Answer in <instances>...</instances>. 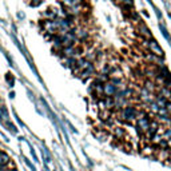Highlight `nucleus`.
Listing matches in <instances>:
<instances>
[{
	"instance_id": "2eb2a0df",
	"label": "nucleus",
	"mask_w": 171,
	"mask_h": 171,
	"mask_svg": "<svg viewBox=\"0 0 171 171\" xmlns=\"http://www.w3.org/2000/svg\"><path fill=\"white\" fill-rule=\"evenodd\" d=\"M122 7L123 8H126V10H133L134 8V0H123V3H122Z\"/></svg>"
},
{
	"instance_id": "20e7f679",
	"label": "nucleus",
	"mask_w": 171,
	"mask_h": 171,
	"mask_svg": "<svg viewBox=\"0 0 171 171\" xmlns=\"http://www.w3.org/2000/svg\"><path fill=\"white\" fill-rule=\"evenodd\" d=\"M118 91H119L118 86H115L111 82H106L104 86H103V95H106L107 98H114Z\"/></svg>"
},
{
	"instance_id": "a211bd4d",
	"label": "nucleus",
	"mask_w": 171,
	"mask_h": 171,
	"mask_svg": "<svg viewBox=\"0 0 171 171\" xmlns=\"http://www.w3.org/2000/svg\"><path fill=\"white\" fill-rule=\"evenodd\" d=\"M4 126H7L8 128L11 130V133H14V134H16V133H18V128H16V127H15V126H14V124H12L11 122H8V120H7V122H4Z\"/></svg>"
},
{
	"instance_id": "dca6fc26",
	"label": "nucleus",
	"mask_w": 171,
	"mask_h": 171,
	"mask_svg": "<svg viewBox=\"0 0 171 171\" xmlns=\"http://www.w3.org/2000/svg\"><path fill=\"white\" fill-rule=\"evenodd\" d=\"M5 80H7V83H8V86L10 87H14V84H15V79H14V76H12V73H5Z\"/></svg>"
},
{
	"instance_id": "423d86ee",
	"label": "nucleus",
	"mask_w": 171,
	"mask_h": 171,
	"mask_svg": "<svg viewBox=\"0 0 171 171\" xmlns=\"http://www.w3.org/2000/svg\"><path fill=\"white\" fill-rule=\"evenodd\" d=\"M136 30H138V32H139V35H142L143 38H146V39H151V38H152V34H151L150 28L147 27L143 21H140L139 24H138V28H136Z\"/></svg>"
},
{
	"instance_id": "7c9ffc66",
	"label": "nucleus",
	"mask_w": 171,
	"mask_h": 171,
	"mask_svg": "<svg viewBox=\"0 0 171 171\" xmlns=\"http://www.w3.org/2000/svg\"><path fill=\"white\" fill-rule=\"evenodd\" d=\"M0 120H3V115H1V112H0Z\"/></svg>"
},
{
	"instance_id": "412c9836",
	"label": "nucleus",
	"mask_w": 171,
	"mask_h": 171,
	"mask_svg": "<svg viewBox=\"0 0 171 171\" xmlns=\"http://www.w3.org/2000/svg\"><path fill=\"white\" fill-rule=\"evenodd\" d=\"M44 16H47V18H49V19H54L56 16V14L52 10H45V12H44Z\"/></svg>"
},
{
	"instance_id": "9b49d317",
	"label": "nucleus",
	"mask_w": 171,
	"mask_h": 171,
	"mask_svg": "<svg viewBox=\"0 0 171 171\" xmlns=\"http://www.w3.org/2000/svg\"><path fill=\"white\" fill-rule=\"evenodd\" d=\"M94 72H95V66L92 64V66H90L88 68H86V70L82 71L80 75L83 78H88V76H91V75H94Z\"/></svg>"
},
{
	"instance_id": "2f4dec72",
	"label": "nucleus",
	"mask_w": 171,
	"mask_h": 171,
	"mask_svg": "<svg viewBox=\"0 0 171 171\" xmlns=\"http://www.w3.org/2000/svg\"><path fill=\"white\" fill-rule=\"evenodd\" d=\"M118 1H119V3H120V4H122V3H123V0H118Z\"/></svg>"
},
{
	"instance_id": "cd10ccee",
	"label": "nucleus",
	"mask_w": 171,
	"mask_h": 171,
	"mask_svg": "<svg viewBox=\"0 0 171 171\" xmlns=\"http://www.w3.org/2000/svg\"><path fill=\"white\" fill-rule=\"evenodd\" d=\"M143 15L146 16V18H150V14H148V12H147L146 10H143Z\"/></svg>"
},
{
	"instance_id": "72a5a7b5",
	"label": "nucleus",
	"mask_w": 171,
	"mask_h": 171,
	"mask_svg": "<svg viewBox=\"0 0 171 171\" xmlns=\"http://www.w3.org/2000/svg\"><path fill=\"white\" fill-rule=\"evenodd\" d=\"M170 90H171V88H170Z\"/></svg>"
},
{
	"instance_id": "7ed1b4c3",
	"label": "nucleus",
	"mask_w": 171,
	"mask_h": 171,
	"mask_svg": "<svg viewBox=\"0 0 171 171\" xmlns=\"http://www.w3.org/2000/svg\"><path fill=\"white\" fill-rule=\"evenodd\" d=\"M147 47H148V49H150V52H151V54H154V55L159 56V58H163L164 52H163V49H162V47L159 45V43H158L157 40L151 39L150 42H147Z\"/></svg>"
},
{
	"instance_id": "0eeeda50",
	"label": "nucleus",
	"mask_w": 171,
	"mask_h": 171,
	"mask_svg": "<svg viewBox=\"0 0 171 171\" xmlns=\"http://www.w3.org/2000/svg\"><path fill=\"white\" fill-rule=\"evenodd\" d=\"M10 162H11V159L8 157V154L5 151L0 150V166H7Z\"/></svg>"
},
{
	"instance_id": "473e14b6",
	"label": "nucleus",
	"mask_w": 171,
	"mask_h": 171,
	"mask_svg": "<svg viewBox=\"0 0 171 171\" xmlns=\"http://www.w3.org/2000/svg\"><path fill=\"white\" fill-rule=\"evenodd\" d=\"M44 171H47V170H44Z\"/></svg>"
},
{
	"instance_id": "6ab92c4d",
	"label": "nucleus",
	"mask_w": 171,
	"mask_h": 171,
	"mask_svg": "<svg viewBox=\"0 0 171 171\" xmlns=\"http://www.w3.org/2000/svg\"><path fill=\"white\" fill-rule=\"evenodd\" d=\"M150 110L152 112H157V114H158V112H159V110H161V107H159V106L155 103V100H154L152 103H150Z\"/></svg>"
},
{
	"instance_id": "f8f14e48",
	"label": "nucleus",
	"mask_w": 171,
	"mask_h": 171,
	"mask_svg": "<svg viewBox=\"0 0 171 171\" xmlns=\"http://www.w3.org/2000/svg\"><path fill=\"white\" fill-rule=\"evenodd\" d=\"M159 30H161V32H162V35L164 36V39L166 40H168V42H171V36H170V34H168V31H167V28L164 27V24H159Z\"/></svg>"
},
{
	"instance_id": "b1692460",
	"label": "nucleus",
	"mask_w": 171,
	"mask_h": 171,
	"mask_svg": "<svg viewBox=\"0 0 171 171\" xmlns=\"http://www.w3.org/2000/svg\"><path fill=\"white\" fill-rule=\"evenodd\" d=\"M110 82H111V83H114L115 86L120 84V79H119V78H111V79H110Z\"/></svg>"
},
{
	"instance_id": "f257e3e1",
	"label": "nucleus",
	"mask_w": 171,
	"mask_h": 171,
	"mask_svg": "<svg viewBox=\"0 0 171 171\" xmlns=\"http://www.w3.org/2000/svg\"><path fill=\"white\" fill-rule=\"evenodd\" d=\"M138 114H139V111L136 110V107H134V106H126L120 111V120L133 122V120L138 119Z\"/></svg>"
},
{
	"instance_id": "39448f33",
	"label": "nucleus",
	"mask_w": 171,
	"mask_h": 171,
	"mask_svg": "<svg viewBox=\"0 0 171 171\" xmlns=\"http://www.w3.org/2000/svg\"><path fill=\"white\" fill-rule=\"evenodd\" d=\"M152 92H151V91H148V90H146V88H142V90L139 91V99L142 102H144V103H148V104H150V103H152L154 100H155V99L152 98Z\"/></svg>"
},
{
	"instance_id": "c85d7f7f",
	"label": "nucleus",
	"mask_w": 171,
	"mask_h": 171,
	"mask_svg": "<svg viewBox=\"0 0 171 171\" xmlns=\"http://www.w3.org/2000/svg\"><path fill=\"white\" fill-rule=\"evenodd\" d=\"M167 147H168V150H171V139L167 140Z\"/></svg>"
},
{
	"instance_id": "c756f323",
	"label": "nucleus",
	"mask_w": 171,
	"mask_h": 171,
	"mask_svg": "<svg viewBox=\"0 0 171 171\" xmlns=\"http://www.w3.org/2000/svg\"><path fill=\"white\" fill-rule=\"evenodd\" d=\"M10 98H11V99H14V98H15V92H11V94H10Z\"/></svg>"
},
{
	"instance_id": "4be33fe9",
	"label": "nucleus",
	"mask_w": 171,
	"mask_h": 171,
	"mask_svg": "<svg viewBox=\"0 0 171 171\" xmlns=\"http://www.w3.org/2000/svg\"><path fill=\"white\" fill-rule=\"evenodd\" d=\"M0 112H1V115H3V118L8 119V111H7V108L3 107V106H0Z\"/></svg>"
},
{
	"instance_id": "5701e85b",
	"label": "nucleus",
	"mask_w": 171,
	"mask_h": 171,
	"mask_svg": "<svg viewBox=\"0 0 171 171\" xmlns=\"http://www.w3.org/2000/svg\"><path fill=\"white\" fill-rule=\"evenodd\" d=\"M24 162H25V164H27V166H28V167H30V168H31L32 171H36V167H35V166H34V164L31 163V162L28 161L27 158H24Z\"/></svg>"
},
{
	"instance_id": "4468645a",
	"label": "nucleus",
	"mask_w": 171,
	"mask_h": 171,
	"mask_svg": "<svg viewBox=\"0 0 171 171\" xmlns=\"http://www.w3.org/2000/svg\"><path fill=\"white\" fill-rule=\"evenodd\" d=\"M144 88L151 91V92H154V90H155V83H154L152 80H146L144 82Z\"/></svg>"
},
{
	"instance_id": "f03ea898",
	"label": "nucleus",
	"mask_w": 171,
	"mask_h": 171,
	"mask_svg": "<svg viewBox=\"0 0 171 171\" xmlns=\"http://www.w3.org/2000/svg\"><path fill=\"white\" fill-rule=\"evenodd\" d=\"M151 120H152V119H151L148 115L136 119V131H138V134L143 135L144 133H147V130L150 128Z\"/></svg>"
},
{
	"instance_id": "9d476101",
	"label": "nucleus",
	"mask_w": 171,
	"mask_h": 171,
	"mask_svg": "<svg viewBox=\"0 0 171 171\" xmlns=\"http://www.w3.org/2000/svg\"><path fill=\"white\" fill-rule=\"evenodd\" d=\"M76 38L80 40V42H84L86 39L88 38V32L87 30H84V28H82V30H79V31H76Z\"/></svg>"
},
{
	"instance_id": "6e6552de",
	"label": "nucleus",
	"mask_w": 171,
	"mask_h": 171,
	"mask_svg": "<svg viewBox=\"0 0 171 171\" xmlns=\"http://www.w3.org/2000/svg\"><path fill=\"white\" fill-rule=\"evenodd\" d=\"M167 99L164 98V96H162L161 94L158 95V96H155V103H157L159 107H162V108H166V104H167Z\"/></svg>"
},
{
	"instance_id": "aec40b11",
	"label": "nucleus",
	"mask_w": 171,
	"mask_h": 171,
	"mask_svg": "<svg viewBox=\"0 0 171 171\" xmlns=\"http://www.w3.org/2000/svg\"><path fill=\"white\" fill-rule=\"evenodd\" d=\"M159 120L163 123H167V124H171V118H168V115H159Z\"/></svg>"
},
{
	"instance_id": "393cba45",
	"label": "nucleus",
	"mask_w": 171,
	"mask_h": 171,
	"mask_svg": "<svg viewBox=\"0 0 171 171\" xmlns=\"http://www.w3.org/2000/svg\"><path fill=\"white\" fill-rule=\"evenodd\" d=\"M31 155L34 157V159H35V162H38V157H36V154H35V150L32 148V146H31Z\"/></svg>"
},
{
	"instance_id": "bb28decb",
	"label": "nucleus",
	"mask_w": 171,
	"mask_h": 171,
	"mask_svg": "<svg viewBox=\"0 0 171 171\" xmlns=\"http://www.w3.org/2000/svg\"><path fill=\"white\" fill-rule=\"evenodd\" d=\"M155 12H157V16H158V19H162V12L158 8H155Z\"/></svg>"
},
{
	"instance_id": "ddd939ff",
	"label": "nucleus",
	"mask_w": 171,
	"mask_h": 171,
	"mask_svg": "<svg viewBox=\"0 0 171 171\" xmlns=\"http://www.w3.org/2000/svg\"><path fill=\"white\" fill-rule=\"evenodd\" d=\"M159 94H161L162 96H164L166 99L171 98V90H170V88H167V87H162V88H161V92H159Z\"/></svg>"
},
{
	"instance_id": "a878e982",
	"label": "nucleus",
	"mask_w": 171,
	"mask_h": 171,
	"mask_svg": "<svg viewBox=\"0 0 171 171\" xmlns=\"http://www.w3.org/2000/svg\"><path fill=\"white\" fill-rule=\"evenodd\" d=\"M166 110H167L168 114H171V102H167V104H166Z\"/></svg>"
},
{
	"instance_id": "1a4fd4ad",
	"label": "nucleus",
	"mask_w": 171,
	"mask_h": 171,
	"mask_svg": "<svg viewBox=\"0 0 171 171\" xmlns=\"http://www.w3.org/2000/svg\"><path fill=\"white\" fill-rule=\"evenodd\" d=\"M114 135H115V138H118V139H122V138L126 136V131H124V128H122V127H114Z\"/></svg>"
},
{
	"instance_id": "f3484780",
	"label": "nucleus",
	"mask_w": 171,
	"mask_h": 171,
	"mask_svg": "<svg viewBox=\"0 0 171 171\" xmlns=\"http://www.w3.org/2000/svg\"><path fill=\"white\" fill-rule=\"evenodd\" d=\"M162 138H163V139H166V140L171 139V127H167V128L164 130V133L162 134Z\"/></svg>"
}]
</instances>
